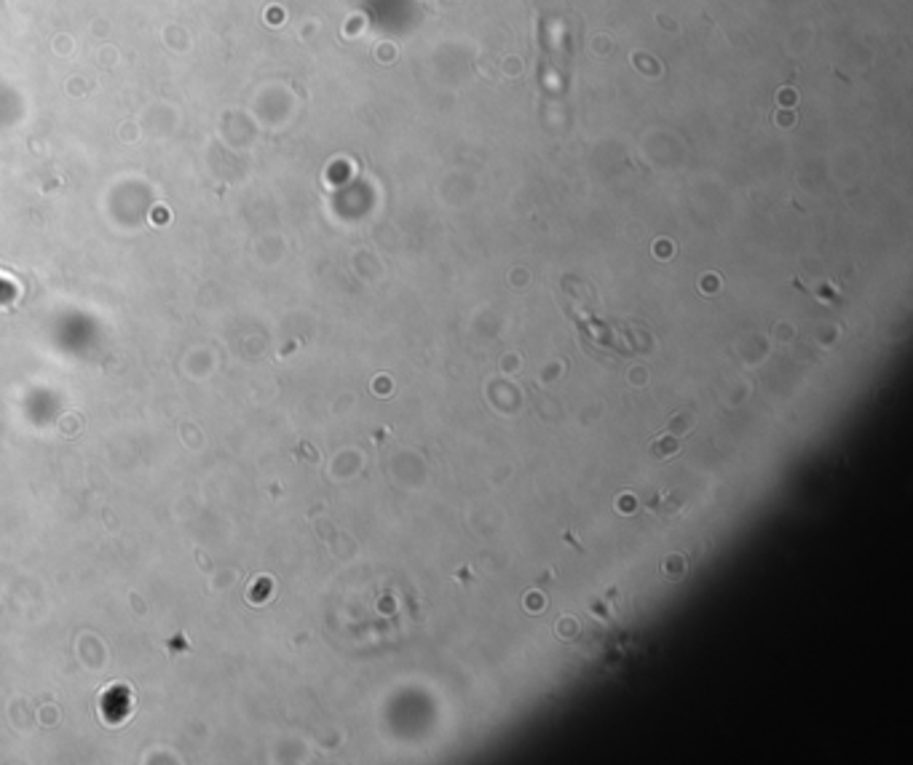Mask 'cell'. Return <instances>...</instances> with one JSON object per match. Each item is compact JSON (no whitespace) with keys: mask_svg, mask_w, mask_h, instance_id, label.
Masks as SVG:
<instances>
[{"mask_svg":"<svg viewBox=\"0 0 913 765\" xmlns=\"http://www.w3.org/2000/svg\"><path fill=\"white\" fill-rule=\"evenodd\" d=\"M678 452H680V442L673 439V436H664V439L651 445V458L654 460H667L673 458V455H678Z\"/></svg>","mask_w":913,"mask_h":765,"instance_id":"obj_1","label":"cell"}]
</instances>
